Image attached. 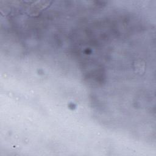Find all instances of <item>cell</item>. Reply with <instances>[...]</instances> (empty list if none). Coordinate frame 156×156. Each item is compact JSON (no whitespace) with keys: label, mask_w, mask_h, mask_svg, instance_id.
Masks as SVG:
<instances>
[{"label":"cell","mask_w":156,"mask_h":156,"mask_svg":"<svg viewBox=\"0 0 156 156\" xmlns=\"http://www.w3.org/2000/svg\"><path fill=\"white\" fill-rule=\"evenodd\" d=\"M51 3V1H36L30 4V7L29 8V10L33 13H38L39 11L44 9Z\"/></svg>","instance_id":"1"}]
</instances>
